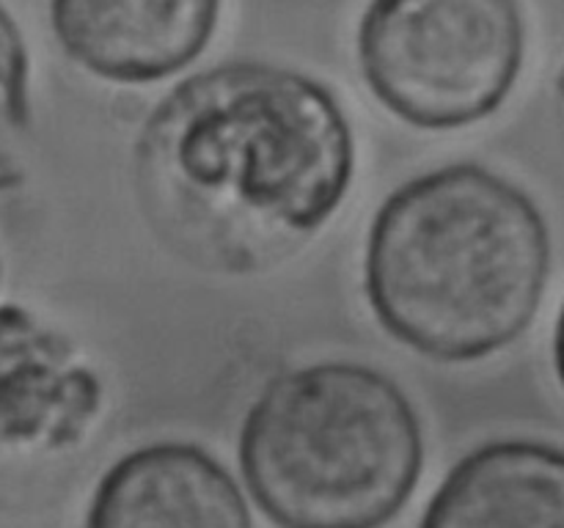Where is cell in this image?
I'll use <instances>...</instances> for the list:
<instances>
[{
	"instance_id": "cell-1",
	"label": "cell",
	"mask_w": 564,
	"mask_h": 528,
	"mask_svg": "<svg viewBox=\"0 0 564 528\" xmlns=\"http://www.w3.org/2000/svg\"><path fill=\"white\" fill-rule=\"evenodd\" d=\"M352 132L303 72L224 61L171 88L135 141L147 226L182 262L248 275L290 262L339 209Z\"/></svg>"
},
{
	"instance_id": "cell-2",
	"label": "cell",
	"mask_w": 564,
	"mask_h": 528,
	"mask_svg": "<svg viewBox=\"0 0 564 528\" xmlns=\"http://www.w3.org/2000/svg\"><path fill=\"white\" fill-rule=\"evenodd\" d=\"M551 237L532 198L474 163L405 182L367 240V297L411 350L466 363L505 350L538 314Z\"/></svg>"
},
{
	"instance_id": "cell-3",
	"label": "cell",
	"mask_w": 564,
	"mask_h": 528,
	"mask_svg": "<svg viewBox=\"0 0 564 528\" xmlns=\"http://www.w3.org/2000/svg\"><path fill=\"white\" fill-rule=\"evenodd\" d=\"M237 457L248 493L279 528H383L416 490L424 438L394 380L330 361L264 385Z\"/></svg>"
},
{
	"instance_id": "cell-4",
	"label": "cell",
	"mask_w": 564,
	"mask_h": 528,
	"mask_svg": "<svg viewBox=\"0 0 564 528\" xmlns=\"http://www.w3.org/2000/svg\"><path fill=\"white\" fill-rule=\"evenodd\" d=\"M523 53L518 0H369L358 25L364 80L419 130L488 119L510 97Z\"/></svg>"
},
{
	"instance_id": "cell-5",
	"label": "cell",
	"mask_w": 564,
	"mask_h": 528,
	"mask_svg": "<svg viewBox=\"0 0 564 528\" xmlns=\"http://www.w3.org/2000/svg\"><path fill=\"white\" fill-rule=\"evenodd\" d=\"M220 0H50L55 42L94 77L158 82L207 50Z\"/></svg>"
},
{
	"instance_id": "cell-6",
	"label": "cell",
	"mask_w": 564,
	"mask_h": 528,
	"mask_svg": "<svg viewBox=\"0 0 564 528\" xmlns=\"http://www.w3.org/2000/svg\"><path fill=\"white\" fill-rule=\"evenodd\" d=\"M83 528H253L235 476L202 446L160 440L99 479Z\"/></svg>"
},
{
	"instance_id": "cell-7",
	"label": "cell",
	"mask_w": 564,
	"mask_h": 528,
	"mask_svg": "<svg viewBox=\"0 0 564 528\" xmlns=\"http://www.w3.org/2000/svg\"><path fill=\"white\" fill-rule=\"evenodd\" d=\"M99 380L64 336L0 306V451L75 446L99 410Z\"/></svg>"
},
{
	"instance_id": "cell-8",
	"label": "cell",
	"mask_w": 564,
	"mask_h": 528,
	"mask_svg": "<svg viewBox=\"0 0 564 528\" xmlns=\"http://www.w3.org/2000/svg\"><path fill=\"white\" fill-rule=\"evenodd\" d=\"M419 528H564V449L507 438L468 451Z\"/></svg>"
},
{
	"instance_id": "cell-9",
	"label": "cell",
	"mask_w": 564,
	"mask_h": 528,
	"mask_svg": "<svg viewBox=\"0 0 564 528\" xmlns=\"http://www.w3.org/2000/svg\"><path fill=\"white\" fill-rule=\"evenodd\" d=\"M0 99L14 124L28 121V50L22 33L0 3Z\"/></svg>"
},
{
	"instance_id": "cell-10",
	"label": "cell",
	"mask_w": 564,
	"mask_h": 528,
	"mask_svg": "<svg viewBox=\"0 0 564 528\" xmlns=\"http://www.w3.org/2000/svg\"><path fill=\"white\" fill-rule=\"evenodd\" d=\"M554 363H556V374H560L562 385H564V308L562 317L556 322V336H554Z\"/></svg>"
},
{
	"instance_id": "cell-11",
	"label": "cell",
	"mask_w": 564,
	"mask_h": 528,
	"mask_svg": "<svg viewBox=\"0 0 564 528\" xmlns=\"http://www.w3.org/2000/svg\"><path fill=\"white\" fill-rule=\"evenodd\" d=\"M560 86H562V91H564V69H562V77H560Z\"/></svg>"
}]
</instances>
